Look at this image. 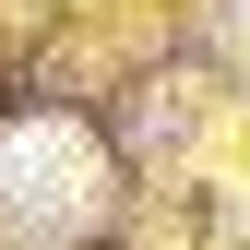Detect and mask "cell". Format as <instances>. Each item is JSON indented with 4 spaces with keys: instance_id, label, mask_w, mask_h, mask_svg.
I'll return each instance as SVG.
<instances>
[{
    "instance_id": "cell-1",
    "label": "cell",
    "mask_w": 250,
    "mask_h": 250,
    "mask_svg": "<svg viewBox=\"0 0 250 250\" xmlns=\"http://www.w3.org/2000/svg\"><path fill=\"white\" fill-rule=\"evenodd\" d=\"M0 203L24 214V227H96L107 203V155L83 119H12L0 131Z\"/></svg>"
}]
</instances>
